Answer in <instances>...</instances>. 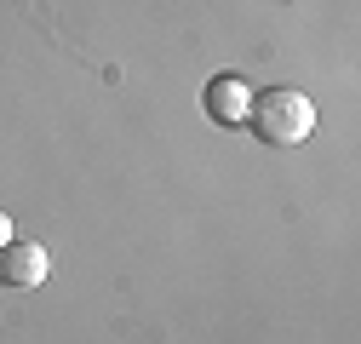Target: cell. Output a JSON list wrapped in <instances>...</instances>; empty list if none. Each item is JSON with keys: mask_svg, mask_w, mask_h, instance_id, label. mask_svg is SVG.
Segmentation results:
<instances>
[{"mask_svg": "<svg viewBox=\"0 0 361 344\" xmlns=\"http://www.w3.org/2000/svg\"><path fill=\"white\" fill-rule=\"evenodd\" d=\"M247 126L258 133V144L269 149H293L315 133V104L293 86H264V92L247 104Z\"/></svg>", "mask_w": 361, "mask_h": 344, "instance_id": "cell-1", "label": "cell"}, {"mask_svg": "<svg viewBox=\"0 0 361 344\" xmlns=\"http://www.w3.org/2000/svg\"><path fill=\"white\" fill-rule=\"evenodd\" d=\"M247 104H252V92H247L241 75H212L207 92H201V109H207L212 126H247Z\"/></svg>", "mask_w": 361, "mask_h": 344, "instance_id": "cell-2", "label": "cell"}, {"mask_svg": "<svg viewBox=\"0 0 361 344\" xmlns=\"http://www.w3.org/2000/svg\"><path fill=\"white\" fill-rule=\"evenodd\" d=\"M52 276V258L40 241H6L0 247V281L6 287H40Z\"/></svg>", "mask_w": 361, "mask_h": 344, "instance_id": "cell-3", "label": "cell"}, {"mask_svg": "<svg viewBox=\"0 0 361 344\" xmlns=\"http://www.w3.org/2000/svg\"><path fill=\"white\" fill-rule=\"evenodd\" d=\"M12 241V219H6V212H0V247H6Z\"/></svg>", "mask_w": 361, "mask_h": 344, "instance_id": "cell-4", "label": "cell"}]
</instances>
